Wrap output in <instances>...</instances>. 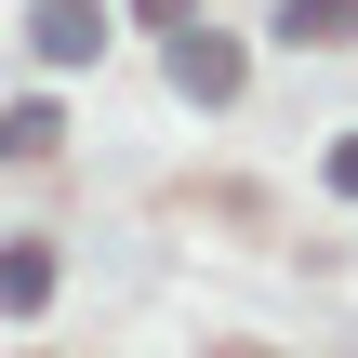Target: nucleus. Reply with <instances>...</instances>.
I'll return each instance as SVG.
<instances>
[{
	"label": "nucleus",
	"mask_w": 358,
	"mask_h": 358,
	"mask_svg": "<svg viewBox=\"0 0 358 358\" xmlns=\"http://www.w3.org/2000/svg\"><path fill=\"white\" fill-rule=\"evenodd\" d=\"M319 173H332V186H345V199H358V133H345V146H332V159H319Z\"/></svg>",
	"instance_id": "423d86ee"
},
{
	"label": "nucleus",
	"mask_w": 358,
	"mask_h": 358,
	"mask_svg": "<svg viewBox=\"0 0 358 358\" xmlns=\"http://www.w3.org/2000/svg\"><path fill=\"white\" fill-rule=\"evenodd\" d=\"M173 93L226 106V93H239V40H213V27H173Z\"/></svg>",
	"instance_id": "f257e3e1"
},
{
	"label": "nucleus",
	"mask_w": 358,
	"mask_h": 358,
	"mask_svg": "<svg viewBox=\"0 0 358 358\" xmlns=\"http://www.w3.org/2000/svg\"><path fill=\"white\" fill-rule=\"evenodd\" d=\"M226 358H266V345H226Z\"/></svg>",
	"instance_id": "0eeeda50"
},
{
	"label": "nucleus",
	"mask_w": 358,
	"mask_h": 358,
	"mask_svg": "<svg viewBox=\"0 0 358 358\" xmlns=\"http://www.w3.org/2000/svg\"><path fill=\"white\" fill-rule=\"evenodd\" d=\"M0 306H13V319H27V306H53V252H40V239H13V252H0Z\"/></svg>",
	"instance_id": "20e7f679"
},
{
	"label": "nucleus",
	"mask_w": 358,
	"mask_h": 358,
	"mask_svg": "<svg viewBox=\"0 0 358 358\" xmlns=\"http://www.w3.org/2000/svg\"><path fill=\"white\" fill-rule=\"evenodd\" d=\"M53 146V106H0V159H40Z\"/></svg>",
	"instance_id": "39448f33"
},
{
	"label": "nucleus",
	"mask_w": 358,
	"mask_h": 358,
	"mask_svg": "<svg viewBox=\"0 0 358 358\" xmlns=\"http://www.w3.org/2000/svg\"><path fill=\"white\" fill-rule=\"evenodd\" d=\"M279 40H292V53H306V40H319V53H345V40H358V0H292V13H279Z\"/></svg>",
	"instance_id": "7ed1b4c3"
},
{
	"label": "nucleus",
	"mask_w": 358,
	"mask_h": 358,
	"mask_svg": "<svg viewBox=\"0 0 358 358\" xmlns=\"http://www.w3.org/2000/svg\"><path fill=\"white\" fill-rule=\"evenodd\" d=\"M40 53L53 66H93L106 53V0H40Z\"/></svg>",
	"instance_id": "f03ea898"
}]
</instances>
